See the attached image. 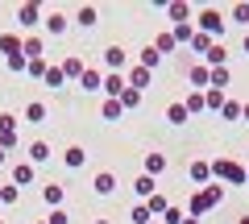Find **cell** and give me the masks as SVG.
I'll return each instance as SVG.
<instances>
[{"label": "cell", "mask_w": 249, "mask_h": 224, "mask_svg": "<svg viewBox=\"0 0 249 224\" xmlns=\"http://www.w3.org/2000/svg\"><path fill=\"white\" fill-rule=\"evenodd\" d=\"M104 63L112 67V71H121V67H124V50H121V46H108V50H104Z\"/></svg>", "instance_id": "4"}, {"label": "cell", "mask_w": 249, "mask_h": 224, "mask_svg": "<svg viewBox=\"0 0 249 224\" xmlns=\"http://www.w3.org/2000/svg\"><path fill=\"white\" fill-rule=\"evenodd\" d=\"M145 83H150V71H145V67H133V71H129V87H133V91H142Z\"/></svg>", "instance_id": "5"}, {"label": "cell", "mask_w": 249, "mask_h": 224, "mask_svg": "<svg viewBox=\"0 0 249 224\" xmlns=\"http://www.w3.org/2000/svg\"><path fill=\"white\" fill-rule=\"evenodd\" d=\"M241 117H245V121H249V104H245V108H241Z\"/></svg>", "instance_id": "39"}, {"label": "cell", "mask_w": 249, "mask_h": 224, "mask_svg": "<svg viewBox=\"0 0 249 224\" xmlns=\"http://www.w3.org/2000/svg\"><path fill=\"white\" fill-rule=\"evenodd\" d=\"M154 50H158V54H170V50H175V37H170V34H158V42H154Z\"/></svg>", "instance_id": "18"}, {"label": "cell", "mask_w": 249, "mask_h": 224, "mask_svg": "<svg viewBox=\"0 0 249 224\" xmlns=\"http://www.w3.org/2000/svg\"><path fill=\"white\" fill-rule=\"evenodd\" d=\"M208 174H212L208 162H196V166H191V179H196V183H208Z\"/></svg>", "instance_id": "17"}, {"label": "cell", "mask_w": 249, "mask_h": 224, "mask_svg": "<svg viewBox=\"0 0 249 224\" xmlns=\"http://www.w3.org/2000/svg\"><path fill=\"white\" fill-rule=\"evenodd\" d=\"M83 87H88V91H100V87H104V79H100V71H83Z\"/></svg>", "instance_id": "10"}, {"label": "cell", "mask_w": 249, "mask_h": 224, "mask_svg": "<svg viewBox=\"0 0 249 224\" xmlns=\"http://www.w3.org/2000/svg\"><path fill=\"white\" fill-rule=\"evenodd\" d=\"M25 117H29V121H42V117H46V108H42V104H29V108H25Z\"/></svg>", "instance_id": "30"}, {"label": "cell", "mask_w": 249, "mask_h": 224, "mask_svg": "<svg viewBox=\"0 0 249 224\" xmlns=\"http://www.w3.org/2000/svg\"><path fill=\"white\" fill-rule=\"evenodd\" d=\"M46 154H50V150H46V145H42V141H37V145H29V158H34V162H42V158H46Z\"/></svg>", "instance_id": "31"}, {"label": "cell", "mask_w": 249, "mask_h": 224, "mask_svg": "<svg viewBox=\"0 0 249 224\" xmlns=\"http://www.w3.org/2000/svg\"><path fill=\"white\" fill-rule=\"evenodd\" d=\"M212 174H220L224 183H249L245 166H237V162H216V166H212Z\"/></svg>", "instance_id": "2"}, {"label": "cell", "mask_w": 249, "mask_h": 224, "mask_svg": "<svg viewBox=\"0 0 249 224\" xmlns=\"http://www.w3.org/2000/svg\"><path fill=\"white\" fill-rule=\"evenodd\" d=\"M183 224H199V220H196V216H191V220H183Z\"/></svg>", "instance_id": "40"}, {"label": "cell", "mask_w": 249, "mask_h": 224, "mask_svg": "<svg viewBox=\"0 0 249 224\" xmlns=\"http://www.w3.org/2000/svg\"><path fill=\"white\" fill-rule=\"evenodd\" d=\"M137 104H142V91L124 87V91H121V108H137Z\"/></svg>", "instance_id": "14"}, {"label": "cell", "mask_w": 249, "mask_h": 224, "mask_svg": "<svg viewBox=\"0 0 249 224\" xmlns=\"http://www.w3.org/2000/svg\"><path fill=\"white\" fill-rule=\"evenodd\" d=\"M220 112H224L229 121H237V117H241V104H237V100H224V108H220Z\"/></svg>", "instance_id": "23"}, {"label": "cell", "mask_w": 249, "mask_h": 224, "mask_svg": "<svg viewBox=\"0 0 249 224\" xmlns=\"http://www.w3.org/2000/svg\"><path fill=\"white\" fill-rule=\"evenodd\" d=\"M158 63H162V54H158V50L150 46V50H142V63H137V67H145V71H154Z\"/></svg>", "instance_id": "9"}, {"label": "cell", "mask_w": 249, "mask_h": 224, "mask_svg": "<svg viewBox=\"0 0 249 224\" xmlns=\"http://www.w3.org/2000/svg\"><path fill=\"white\" fill-rule=\"evenodd\" d=\"M187 17H191L187 4H170V21H175V25H187Z\"/></svg>", "instance_id": "13"}, {"label": "cell", "mask_w": 249, "mask_h": 224, "mask_svg": "<svg viewBox=\"0 0 249 224\" xmlns=\"http://www.w3.org/2000/svg\"><path fill=\"white\" fill-rule=\"evenodd\" d=\"M96 191H100V195H112V191H116V179H112V174H96Z\"/></svg>", "instance_id": "6"}, {"label": "cell", "mask_w": 249, "mask_h": 224, "mask_svg": "<svg viewBox=\"0 0 249 224\" xmlns=\"http://www.w3.org/2000/svg\"><path fill=\"white\" fill-rule=\"evenodd\" d=\"M220 25H224V21H220V13H216V9H204V13H199V29H204L208 37L220 34Z\"/></svg>", "instance_id": "3"}, {"label": "cell", "mask_w": 249, "mask_h": 224, "mask_svg": "<svg viewBox=\"0 0 249 224\" xmlns=\"http://www.w3.org/2000/svg\"><path fill=\"white\" fill-rule=\"evenodd\" d=\"M162 220H166V224H183V216H178V207H166V212H162Z\"/></svg>", "instance_id": "34"}, {"label": "cell", "mask_w": 249, "mask_h": 224, "mask_svg": "<svg viewBox=\"0 0 249 224\" xmlns=\"http://www.w3.org/2000/svg\"><path fill=\"white\" fill-rule=\"evenodd\" d=\"M29 75L34 79H46V63H29Z\"/></svg>", "instance_id": "35"}, {"label": "cell", "mask_w": 249, "mask_h": 224, "mask_svg": "<svg viewBox=\"0 0 249 224\" xmlns=\"http://www.w3.org/2000/svg\"><path fill=\"white\" fill-rule=\"evenodd\" d=\"M237 224H249V216H245V220H237Z\"/></svg>", "instance_id": "41"}, {"label": "cell", "mask_w": 249, "mask_h": 224, "mask_svg": "<svg viewBox=\"0 0 249 224\" xmlns=\"http://www.w3.org/2000/svg\"><path fill=\"white\" fill-rule=\"evenodd\" d=\"M145 171H150V179L162 174V171H166V158H162V154H150V158H145Z\"/></svg>", "instance_id": "8"}, {"label": "cell", "mask_w": 249, "mask_h": 224, "mask_svg": "<svg viewBox=\"0 0 249 224\" xmlns=\"http://www.w3.org/2000/svg\"><path fill=\"white\" fill-rule=\"evenodd\" d=\"M150 216H154L150 207H145V204H137L133 212H129V220H133V224H150Z\"/></svg>", "instance_id": "16"}, {"label": "cell", "mask_w": 249, "mask_h": 224, "mask_svg": "<svg viewBox=\"0 0 249 224\" xmlns=\"http://www.w3.org/2000/svg\"><path fill=\"white\" fill-rule=\"evenodd\" d=\"M104 91H108V96H121V91H124V79H121V75H108V79H104Z\"/></svg>", "instance_id": "15"}, {"label": "cell", "mask_w": 249, "mask_h": 224, "mask_svg": "<svg viewBox=\"0 0 249 224\" xmlns=\"http://www.w3.org/2000/svg\"><path fill=\"white\" fill-rule=\"evenodd\" d=\"M79 25H96V9H79Z\"/></svg>", "instance_id": "32"}, {"label": "cell", "mask_w": 249, "mask_h": 224, "mask_svg": "<svg viewBox=\"0 0 249 224\" xmlns=\"http://www.w3.org/2000/svg\"><path fill=\"white\" fill-rule=\"evenodd\" d=\"M25 54H29V58H37V54H42V42H37V37H29V42H25Z\"/></svg>", "instance_id": "33"}, {"label": "cell", "mask_w": 249, "mask_h": 224, "mask_svg": "<svg viewBox=\"0 0 249 224\" xmlns=\"http://www.w3.org/2000/svg\"><path fill=\"white\" fill-rule=\"evenodd\" d=\"M100 112H104V121H116L124 108H121V100H104V108H100Z\"/></svg>", "instance_id": "12"}, {"label": "cell", "mask_w": 249, "mask_h": 224, "mask_svg": "<svg viewBox=\"0 0 249 224\" xmlns=\"http://www.w3.org/2000/svg\"><path fill=\"white\" fill-rule=\"evenodd\" d=\"M191 46H196V54H208V50H212V37H208V34H196V37H191Z\"/></svg>", "instance_id": "19"}, {"label": "cell", "mask_w": 249, "mask_h": 224, "mask_svg": "<svg viewBox=\"0 0 249 224\" xmlns=\"http://www.w3.org/2000/svg\"><path fill=\"white\" fill-rule=\"evenodd\" d=\"M232 17H237V21H249V4H237V9H232Z\"/></svg>", "instance_id": "36"}, {"label": "cell", "mask_w": 249, "mask_h": 224, "mask_svg": "<svg viewBox=\"0 0 249 224\" xmlns=\"http://www.w3.org/2000/svg\"><path fill=\"white\" fill-rule=\"evenodd\" d=\"M245 174H249V171H245Z\"/></svg>", "instance_id": "44"}, {"label": "cell", "mask_w": 249, "mask_h": 224, "mask_svg": "<svg viewBox=\"0 0 249 224\" xmlns=\"http://www.w3.org/2000/svg\"><path fill=\"white\" fill-rule=\"evenodd\" d=\"M220 199H224V187H204L196 199H191V212H196V216H204L208 207H216Z\"/></svg>", "instance_id": "1"}, {"label": "cell", "mask_w": 249, "mask_h": 224, "mask_svg": "<svg viewBox=\"0 0 249 224\" xmlns=\"http://www.w3.org/2000/svg\"><path fill=\"white\" fill-rule=\"evenodd\" d=\"M62 79H67V75H62V67H50V71H46V83H50V87H58Z\"/></svg>", "instance_id": "24"}, {"label": "cell", "mask_w": 249, "mask_h": 224, "mask_svg": "<svg viewBox=\"0 0 249 224\" xmlns=\"http://www.w3.org/2000/svg\"><path fill=\"white\" fill-rule=\"evenodd\" d=\"M67 166H83V150H79V145L67 150Z\"/></svg>", "instance_id": "25"}, {"label": "cell", "mask_w": 249, "mask_h": 224, "mask_svg": "<svg viewBox=\"0 0 249 224\" xmlns=\"http://www.w3.org/2000/svg\"><path fill=\"white\" fill-rule=\"evenodd\" d=\"M183 121H187V108L175 104V108H170V125H183Z\"/></svg>", "instance_id": "27"}, {"label": "cell", "mask_w": 249, "mask_h": 224, "mask_svg": "<svg viewBox=\"0 0 249 224\" xmlns=\"http://www.w3.org/2000/svg\"><path fill=\"white\" fill-rule=\"evenodd\" d=\"M191 83H196V87H208V83H212V75H208L204 67H196V71H191Z\"/></svg>", "instance_id": "20"}, {"label": "cell", "mask_w": 249, "mask_h": 224, "mask_svg": "<svg viewBox=\"0 0 249 224\" xmlns=\"http://www.w3.org/2000/svg\"><path fill=\"white\" fill-rule=\"evenodd\" d=\"M150 224H158V220H150Z\"/></svg>", "instance_id": "43"}, {"label": "cell", "mask_w": 249, "mask_h": 224, "mask_svg": "<svg viewBox=\"0 0 249 224\" xmlns=\"http://www.w3.org/2000/svg\"><path fill=\"white\" fill-rule=\"evenodd\" d=\"M183 108H187V117H191V112H199V108H204V96H199V91H196V96L187 100V104H183Z\"/></svg>", "instance_id": "26"}, {"label": "cell", "mask_w": 249, "mask_h": 224, "mask_svg": "<svg viewBox=\"0 0 249 224\" xmlns=\"http://www.w3.org/2000/svg\"><path fill=\"white\" fill-rule=\"evenodd\" d=\"M224 83H229V71H224V67H216V71H212V87L224 91Z\"/></svg>", "instance_id": "22"}, {"label": "cell", "mask_w": 249, "mask_h": 224, "mask_svg": "<svg viewBox=\"0 0 249 224\" xmlns=\"http://www.w3.org/2000/svg\"><path fill=\"white\" fill-rule=\"evenodd\" d=\"M46 204L58 207V204H62V187H46Z\"/></svg>", "instance_id": "29"}, {"label": "cell", "mask_w": 249, "mask_h": 224, "mask_svg": "<svg viewBox=\"0 0 249 224\" xmlns=\"http://www.w3.org/2000/svg\"><path fill=\"white\" fill-rule=\"evenodd\" d=\"M50 224H67V216H62V212H54V216H50Z\"/></svg>", "instance_id": "37"}, {"label": "cell", "mask_w": 249, "mask_h": 224, "mask_svg": "<svg viewBox=\"0 0 249 224\" xmlns=\"http://www.w3.org/2000/svg\"><path fill=\"white\" fill-rule=\"evenodd\" d=\"M96 224H108V220H96Z\"/></svg>", "instance_id": "42"}, {"label": "cell", "mask_w": 249, "mask_h": 224, "mask_svg": "<svg viewBox=\"0 0 249 224\" xmlns=\"http://www.w3.org/2000/svg\"><path fill=\"white\" fill-rule=\"evenodd\" d=\"M62 75H67V79H83V63L79 58H67V63H62Z\"/></svg>", "instance_id": "7"}, {"label": "cell", "mask_w": 249, "mask_h": 224, "mask_svg": "<svg viewBox=\"0 0 249 224\" xmlns=\"http://www.w3.org/2000/svg\"><path fill=\"white\" fill-rule=\"evenodd\" d=\"M204 108H224V91L208 87V91H204Z\"/></svg>", "instance_id": "11"}, {"label": "cell", "mask_w": 249, "mask_h": 224, "mask_svg": "<svg viewBox=\"0 0 249 224\" xmlns=\"http://www.w3.org/2000/svg\"><path fill=\"white\" fill-rule=\"evenodd\" d=\"M208 63H212V67H224V50H220V46H212V50H208Z\"/></svg>", "instance_id": "28"}, {"label": "cell", "mask_w": 249, "mask_h": 224, "mask_svg": "<svg viewBox=\"0 0 249 224\" xmlns=\"http://www.w3.org/2000/svg\"><path fill=\"white\" fill-rule=\"evenodd\" d=\"M133 187H137V195H154V179H150V174H142Z\"/></svg>", "instance_id": "21"}, {"label": "cell", "mask_w": 249, "mask_h": 224, "mask_svg": "<svg viewBox=\"0 0 249 224\" xmlns=\"http://www.w3.org/2000/svg\"><path fill=\"white\" fill-rule=\"evenodd\" d=\"M241 50H245V54H249V34H245V42H241Z\"/></svg>", "instance_id": "38"}]
</instances>
